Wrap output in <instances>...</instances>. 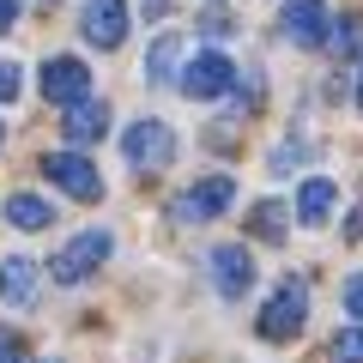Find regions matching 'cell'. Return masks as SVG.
Masks as SVG:
<instances>
[{
  "label": "cell",
  "instance_id": "obj_14",
  "mask_svg": "<svg viewBox=\"0 0 363 363\" xmlns=\"http://www.w3.org/2000/svg\"><path fill=\"white\" fill-rule=\"evenodd\" d=\"M182 61H188V37H157L145 49V85H176Z\"/></svg>",
  "mask_w": 363,
  "mask_h": 363
},
{
  "label": "cell",
  "instance_id": "obj_27",
  "mask_svg": "<svg viewBox=\"0 0 363 363\" xmlns=\"http://www.w3.org/2000/svg\"><path fill=\"white\" fill-rule=\"evenodd\" d=\"M43 6H55V0H43Z\"/></svg>",
  "mask_w": 363,
  "mask_h": 363
},
{
  "label": "cell",
  "instance_id": "obj_4",
  "mask_svg": "<svg viewBox=\"0 0 363 363\" xmlns=\"http://www.w3.org/2000/svg\"><path fill=\"white\" fill-rule=\"evenodd\" d=\"M121 152H128L133 169H169V157H176V133H169L164 121H133V128L121 133Z\"/></svg>",
  "mask_w": 363,
  "mask_h": 363
},
{
  "label": "cell",
  "instance_id": "obj_24",
  "mask_svg": "<svg viewBox=\"0 0 363 363\" xmlns=\"http://www.w3.org/2000/svg\"><path fill=\"white\" fill-rule=\"evenodd\" d=\"M345 236H363V212H351V230Z\"/></svg>",
  "mask_w": 363,
  "mask_h": 363
},
{
  "label": "cell",
  "instance_id": "obj_10",
  "mask_svg": "<svg viewBox=\"0 0 363 363\" xmlns=\"http://www.w3.org/2000/svg\"><path fill=\"white\" fill-rule=\"evenodd\" d=\"M85 37L97 49H121L128 43V0H85Z\"/></svg>",
  "mask_w": 363,
  "mask_h": 363
},
{
  "label": "cell",
  "instance_id": "obj_5",
  "mask_svg": "<svg viewBox=\"0 0 363 363\" xmlns=\"http://www.w3.org/2000/svg\"><path fill=\"white\" fill-rule=\"evenodd\" d=\"M176 85L188 91V97H200V104H212V97H224V85H236V67L224 61V55H188L176 73Z\"/></svg>",
  "mask_w": 363,
  "mask_h": 363
},
{
  "label": "cell",
  "instance_id": "obj_26",
  "mask_svg": "<svg viewBox=\"0 0 363 363\" xmlns=\"http://www.w3.org/2000/svg\"><path fill=\"white\" fill-rule=\"evenodd\" d=\"M0 145H6V128H0Z\"/></svg>",
  "mask_w": 363,
  "mask_h": 363
},
{
  "label": "cell",
  "instance_id": "obj_16",
  "mask_svg": "<svg viewBox=\"0 0 363 363\" xmlns=\"http://www.w3.org/2000/svg\"><path fill=\"white\" fill-rule=\"evenodd\" d=\"M327 49H339V55H357L363 49V13H345V18H327Z\"/></svg>",
  "mask_w": 363,
  "mask_h": 363
},
{
  "label": "cell",
  "instance_id": "obj_2",
  "mask_svg": "<svg viewBox=\"0 0 363 363\" xmlns=\"http://www.w3.org/2000/svg\"><path fill=\"white\" fill-rule=\"evenodd\" d=\"M109 248H116V236H109V230H79L73 242L49 260V279H55V285H85L91 272L109 260Z\"/></svg>",
  "mask_w": 363,
  "mask_h": 363
},
{
  "label": "cell",
  "instance_id": "obj_15",
  "mask_svg": "<svg viewBox=\"0 0 363 363\" xmlns=\"http://www.w3.org/2000/svg\"><path fill=\"white\" fill-rule=\"evenodd\" d=\"M6 224H18V230H55V206L37 194H13L6 200Z\"/></svg>",
  "mask_w": 363,
  "mask_h": 363
},
{
  "label": "cell",
  "instance_id": "obj_25",
  "mask_svg": "<svg viewBox=\"0 0 363 363\" xmlns=\"http://www.w3.org/2000/svg\"><path fill=\"white\" fill-rule=\"evenodd\" d=\"M357 109H363V79H357Z\"/></svg>",
  "mask_w": 363,
  "mask_h": 363
},
{
  "label": "cell",
  "instance_id": "obj_8",
  "mask_svg": "<svg viewBox=\"0 0 363 363\" xmlns=\"http://www.w3.org/2000/svg\"><path fill=\"white\" fill-rule=\"evenodd\" d=\"M212 285H218V297H248L255 291V255L242 242L212 248Z\"/></svg>",
  "mask_w": 363,
  "mask_h": 363
},
{
  "label": "cell",
  "instance_id": "obj_19",
  "mask_svg": "<svg viewBox=\"0 0 363 363\" xmlns=\"http://www.w3.org/2000/svg\"><path fill=\"white\" fill-rule=\"evenodd\" d=\"M18 97V61H0V104Z\"/></svg>",
  "mask_w": 363,
  "mask_h": 363
},
{
  "label": "cell",
  "instance_id": "obj_20",
  "mask_svg": "<svg viewBox=\"0 0 363 363\" xmlns=\"http://www.w3.org/2000/svg\"><path fill=\"white\" fill-rule=\"evenodd\" d=\"M345 315H357V321H363V272H357V279H345Z\"/></svg>",
  "mask_w": 363,
  "mask_h": 363
},
{
  "label": "cell",
  "instance_id": "obj_1",
  "mask_svg": "<svg viewBox=\"0 0 363 363\" xmlns=\"http://www.w3.org/2000/svg\"><path fill=\"white\" fill-rule=\"evenodd\" d=\"M303 321H309V285L303 279H285V285L272 291V303L260 309V339L267 345H285V339H297L303 333Z\"/></svg>",
  "mask_w": 363,
  "mask_h": 363
},
{
  "label": "cell",
  "instance_id": "obj_9",
  "mask_svg": "<svg viewBox=\"0 0 363 363\" xmlns=\"http://www.w3.org/2000/svg\"><path fill=\"white\" fill-rule=\"evenodd\" d=\"M279 30H285L297 49H321V37H327V6H321V0H285Z\"/></svg>",
  "mask_w": 363,
  "mask_h": 363
},
{
  "label": "cell",
  "instance_id": "obj_18",
  "mask_svg": "<svg viewBox=\"0 0 363 363\" xmlns=\"http://www.w3.org/2000/svg\"><path fill=\"white\" fill-rule=\"evenodd\" d=\"M333 363H363V327H339V339H333Z\"/></svg>",
  "mask_w": 363,
  "mask_h": 363
},
{
  "label": "cell",
  "instance_id": "obj_21",
  "mask_svg": "<svg viewBox=\"0 0 363 363\" xmlns=\"http://www.w3.org/2000/svg\"><path fill=\"white\" fill-rule=\"evenodd\" d=\"M0 363H30V351H25V345H18V339H13V333H0Z\"/></svg>",
  "mask_w": 363,
  "mask_h": 363
},
{
  "label": "cell",
  "instance_id": "obj_22",
  "mask_svg": "<svg viewBox=\"0 0 363 363\" xmlns=\"http://www.w3.org/2000/svg\"><path fill=\"white\" fill-rule=\"evenodd\" d=\"M140 13H145V18H164V13H169V0H140Z\"/></svg>",
  "mask_w": 363,
  "mask_h": 363
},
{
  "label": "cell",
  "instance_id": "obj_23",
  "mask_svg": "<svg viewBox=\"0 0 363 363\" xmlns=\"http://www.w3.org/2000/svg\"><path fill=\"white\" fill-rule=\"evenodd\" d=\"M13 18H18V0H0V30L13 25Z\"/></svg>",
  "mask_w": 363,
  "mask_h": 363
},
{
  "label": "cell",
  "instance_id": "obj_13",
  "mask_svg": "<svg viewBox=\"0 0 363 363\" xmlns=\"http://www.w3.org/2000/svg\"><path fill=\"white\" fill-rule=\"evenodd\" d=\"M333 200H339V182L309 176V182L297 188V224H303V230H321V224L333 218Z\"/></svg>",
  "mask_w": 363,
  "mask_h": 363
},
{
  "label": "cell",
  "instance_id": "obj_11",
  "mask_svg": "<svg viewBox=\"0 0 363 363\" xmlns=\"http://www.w3.org/2000/svg\"><path fill=\"white\" fill-rule=\"evenodd\" d=\"M61 133H67L73 145L104 140V133H109V104H104V97H79V104H67V121H61Z\"/></svg>",
  "mask_w": 363,
  "mask_h": 363
},
{
  "label": "cell",
  "instance_id": "obj_12",
  "mask_svg": "<svg viewBox=\"0 0 363 363\" xmlns=\"http://www.w3.org/2000/svg\"><path fill=\"white\" fill-rule=\"evenodd\" d=\"M0 303L6 309H30L37 303V260H25V255L0 260Z\"/></svg>",
  "mask_w": 363,
  "mask_h": 363
},
{
  "label": "cell",
  "instance_id": "obj_7",
  "mask_svg": "<svg viewBox=\"0 0 363 363\" xmlns=\"http://www.w3.org/2000/svg\"><path fill=\"white\" fill-rule=\"evenodd\" d=\"M43 97L49 104H79V97H91V73H85V61L79 55H55V61H43Z\"/></svg>",
  "mask_w": 363,
  "mask_h": 363
},
{
  "label": "cell",
  "instance_id": "obj_3",
  "mask_svg": "<svg viewBox=\"0 0 363 363\" xmlns=\"http://www.w3.org/2000/svg\"><path fill=\"white\" fill-rule=\"evenodd\" d=\"M230 200H236V182L230 176H206V182H194V188H182L169 212H176V224H206V218H218Z\"/></svg>",
  "mask_w": 363,
  "mask_h": 363
},
{
  "label": "cell",
  "instance_id": "obj_17",
  "mask_svg": "<svg viewBox=\"0 0 363 363\" xmlns=\"http://www.w3.org/2000/svg\"><path fill=\"white\" fill-rule=\"evenodd\" d=\"M255 236H267V242H279V236H285V206H279V200H260L255 206Z\"/></svg>",
  "mask_w": 363,
  "mask_h": 363
},
{
  "label": "cell",
  "instance_id": "obj_6",
  "mask_svg": "<svg viewBox=\"0 0 363 363\" xmlns=\"http://www.w3.org/2000/svg\"><path fill=\"white\" fill-rule=\"evenodd\" d=\"M43 176L61 182V194H73V200H97V194H104L97 164H91V157H79V152H49V157H43Z\"/></svg>",
  "mask_w": 363,
  "mask_h": 363
}]
</instances>
